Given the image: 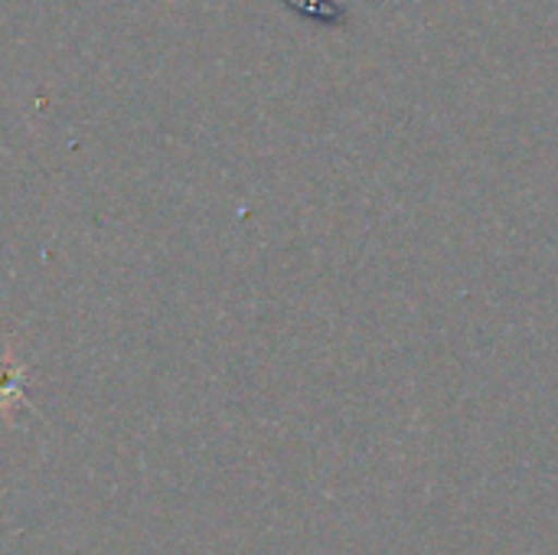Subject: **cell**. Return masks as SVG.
I'll list each match as a JSON object with an SVG mask.
<instances>
[{"label": "cell", "mask_w": 558, "mask_h": 555, "mask_svg": "<svg viewBox=\"0 0 558 555\" xmlns=\"http://www.w3.org/2000/svg\"><path fill=\"white\" fill-rule=\"evenodd\" d=\"M23 379H26V370L16 363L13 350H7V357L0 360V412L3 415H10L13 406H23L26 402Z\"/></svg>", "instance_id": "obj_1"}]
</instances>
